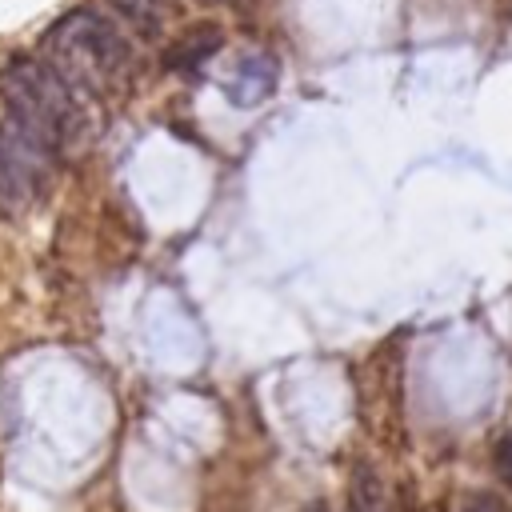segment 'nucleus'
Returning a JSON list of instances; mask_svg holds the SVG:
<instances>
[{
  "mask_svg": "<svg viewBox=\"0 0 512 512\" xmlns=\"http://www.w3.org/2000/svg\"><path fill=\"white\" fill-rule=\"evenodd\" d=\"M0 108L48 160L84 148L96 132V104H88L40 52H12L0 64Z\"/></svg>",
  "mask_w": 512,
  "mask_h": 512,
  "instance_id": "1",
  "label": "nucleus"
},
{
  "mask_svg": "<svg viewBox=\"0 0 512 512\" xmlns=\"http://www.w3.org/2000/svg\"><path fill=\"white\" fill-rule=\"evenodd\" d=\"M40 56L88 100V104H120L140 72V56L132 36L104 16L100 8H68L40 36Z\"/></svg>",
  "mask_w": 512,
  "mask_h": 512,
  "instance_id": "2",
  "label": "nucleus"
},
{
  "mask_svg": "<svg viewBox=\"0 0 512 512\" xmlns=\"http://www.w3.org/2000/svg\"><path fill=\"white\" fill-rule=\"evenodd\" d=\"M44 168H48V156L28 136H20L8 120H0V212L4 216L24 212L40 196Z\"/></svg>",
  "mask_w": 512,
  "mask_h": 512,
  "instance_id": "3",
  "label": "nucleus"
},
{
  "mask_svg": "<svg viewBox=\"0 0 512 512\" xmlns=\"http://www.w3.org/2000/svg\"><path fill=\"white\" fill-rule=\"evenodd\" d=\"M276 76H280V64L272 52H244L216 84L220 92L228 96L232 108H252V104H264L272 92H276Z\"/></svg>",
  "mask_w": 512,
  "mask_h": 512,
  "instance_id": "4",
  "label": "nucleus"
},
{
  "mask_svg": "<svg viewBox=\"0 0 512 512\" xmlns=\"http://www.w3.org/2000/svg\"><path fill=\"white\" fill-rule=\"evenodd\" d=\"M220 48H224V28L220 24H192L172 40L164 64L176 76H200L208 68V60L220 56Z\"/></svg>",
  "mask_w": 512,
  "mask_h": 512,
  "instance_id": "5",
  "label": "nucleus"
},
{
  "mask_svg": "<svg viewBox=\"0 0 512 512\" xmlns=\"http://www.w3.org/2000/svg\"><path fill=\"white\" fill-rule=\"evenodd\" d=\"M108 8L116 12V24L124 32H132L136 40H156L168 24L172 0H108Z\"/></svg>",
  "mask_w": 512,
  "mask_h": 512,
  "instance_id": "6",
  "label": "nucleus"
},
{
  "mask_svg": "<svg viewBox=\"0 0 512 512\" xmlns=\"http://www.w3.org/2000/svg\"><path fill=\"white\" fill-rule=\"evenodd\" d=\"M348 512H388L384 484H380V476L368 464H356L352 468V480H348Z\"/></svg>",
  "mask_w": 512,
  "mask_h": 512,
  "instance_id": "7",
  "label": "nucleus"
},
{
  "mask_svg": "<svg viewBox=\"0 0 512 512\" xmlns=\"http://www.w3.org/2000/svg\"><path fill=\"white\" fill-rule=\"evenodd\" d=\"M452 512H508V504L492 492H464V496H456Z\"/></svg>",
  "mask_w": 512,
  "mask_h": 512,
  "instance_id": "8",
  "label": "nucleus"
},
{
  "mask_svg": "<svg viewBox=\"0 0 512 512\" xmlns=\"http://www.w3.org/2000/svg\"><path fill=\"white\" fill-rule=\"evenodd\" d=\"M496 460H500V472H504V480L512 484V432L500 440V452H496Z\"/></svg>",
  "mask_w": 512,
  "mask_h": 512,
  "instance_id": "9",
  "label": "nucleus"
}]
</instances>
